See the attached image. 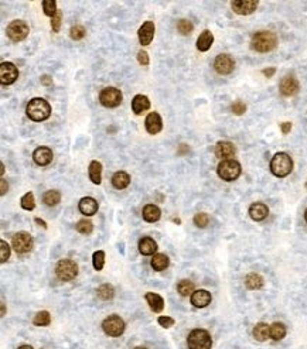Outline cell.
<instances>
[{
	"label": "cell",
	"mask_w": 307,
	"mask_h": 349,
	"mask_svg": "<svg viewBox=\"0 0 307 349\" xmlns=\"http://www.w3.org/2000/svg\"><path fill=\"white\" fill-rule=\"evenodd\" d=\"M213 43H214V35H213V33H211L210 30H204L203 33L200 34V37L197 38V48H198L200 51L205 53V51H208V50L211 48Z\"/></svg>",
	"instance_id": "4316f807"
},
{
	"label": "cell",
	"mask_w": 307,
	"mask_h": 349,
	"mask_svg": "<svg viewBox=\"0 0 307 349\" xmlns=\"http://www.w3.org/2000/svg\"><path fill=\"white\" fill-rule=\"evenodd\" d=\"M145 127L149 135H157L163 129V120L157 112H150L145 119Z\"/></svg>",
	"instance_id": "9a60e30c"
},
{
	"label": "cell",
	"mask_w": 307,
	"mask_h": 349,
	"mask_svg": "<svg viewBox=\"0 0 307 349\" xmlns=\"http://www.w3.org/2000/svg\"><path fill=\"white\" fill-rule=\"evenodd\" d=\"M9 258H10V246L7 245L6 240H1L0 242V262L6 263Z\"/></svg>",
	"instance_id": "7bdbcfd3"
},
{
	"label": "cell",
	"mask_w": 307,
	"mask_h": 349,
	"mask_svg": "<svg viewBox=\"0 0 307 349\" xmlns=\"http://www.w3.org/2000/svg\"><path fill=\"white\" fill-rule=\"evenodd\" d=\"M96 294H98V297H99L101 300H103V301H109V300L114 298L115 290L111 284H102V286L98 287Z\"/></svg>",
	"instance_id": "e575fe53"
},
{
	"label": "cell",
	"mask_w": 307,
	"mask_h": 349,
	"mask_svg": "<svg viewBox=\"0 0 307 349\" xmlns=\"http://www.w3.org/2000/svg\"><path fill=\"white\" fill-rule=\"evenodd\" d=\"M92 263H93V269L96 271H101L105 266V252L103 250H96L92 255Z\"/></svg>",
	"instance_id": "74e56055"
},
{
	"label": "cell",
	"mask_w": 307,
	"mask_h": 349,
	"mask_svg": "<svg viewBox=\"0 0 307 349\" xmlns=\"http://www.w3.org/2000/svg\"><path fill=\"white\" fill-rule=\"evenodd\" d=\"M231 111H232V113L234 115H238V116H241V115H244V113L246 112V105L242 101H237L232 103V106H231Z\"/></svg>",
	"instance_id": "bcb514c9"
},
{
	"label": "cell",
	"mask_w": 307,
	"mask_h": 349,
	"mask_svg": "<svg viewBox=\"0 0 307 349\" xmlns=\"http://www.w3.org/2000/svg\"><path fill=\"white\" fill-rule=\"evenodd\" d=\"M305 221H306V224H307V209L305 211Z\"/></svg>",
	"instance_id": "91938a15"
},
{
	"label": "cell",
	"mask_w": 307,
	"mask_h": 349,
	"mask_svg": "<svg viewBox=\"0 0 307 349\" xmlns=\"http://www.w3.org/2000/svg\"><path fill=\"white\" fill-rule=\"evenodd\" d=\"M245 286L249 290H259L263 287V277L256 273H250L245 277Z\"/></svg>",
	"instance_id": "f546056e"
},
{
	"label": "cell",
	"mask_w": 307,
	"mask_h": 349,
	"mask_svg": "<svg viewBox=\"0 0 307 349\" xmlns=\"http://www.w3.org/2000/svg\"><path fill=\"white\" fill-rule=\"evenodd\" d=\"M6 314V307H4V304L1 303V317Z\"/></svg>",
	"instance_id": "6f0895ef"
},
{
	"label": "cell",
	"mask_w": 307,
	"mask_h": 349,
	"mask_svg": "<svg viewBox=\"0 0 307 349\" xmlns=\"http://www.w3.org/2000/svg\"><path fill=\"white\" fill-rule=\"evenodd\" d=\"M33 158H34L35 164L44 167V166H48L53 161L54 154H53L51 148H48V147H38L33 153Z\"/></svg>",
	"instance_id": "d6986e66"
},
{
	"label": "cell",
	"mask_w": 307,
	"mask_h": 349,
	"mask_svg": "<svg viewBox=\"0 0 307 349\" xmlns=\"http://www.w3.org/2000/svg\"><path fill=\"white\" fill-rule=\"evenodd\" d=\"M237 153V148L234 146V143L227 142V140H221L218 142L215 146V156L221 160H231Z\"/></svg>",
	"instance_id": "e0dca14e"
},
{
	"label": "cell",
	"mask_w": 307,
	"mask_h": 349,
	"mask_svg": "<svg viewBox=\"0 0 307 349\" xmlns=\"http://www.w3.org/2000/svg\"><path fill=\"white\" fill-rule=\"evenodd\" d=\"M177 30H179V33L182 34V35H190L194 30L193 23L190 22V20L182 19L180 22L177 23Z\"/></svg>",
	"instance_id": "60d3db41"
},
{
	"label": "cell",
	"mask_w": 307,
	"mask_h": 349,
	"mask_svg": "<svg viewBox=\"0 0 307 349\" xmlns=\"http://www.w3.org/2000/svg\"><path fill=\"white\" fill-rule=\"evenodd\" d=\"M149 108H150V101H149L148 96H145V95H136V96L132 99V111L136 113V115H142L143 112H146Z\"/></svg>",
	"instance_id": "484cf974"
},
{
	"label": "cell",
	"mask_w": 307,
	"mask_h": 349,
	"mask_svg": "<svg viewBox=\"0 0 307 349\" xmlns=\"http://www.w3.org/2000/svg\"><path fill=\"white\" fill-rule=\"evenodd\" d=\"M0 185H1V188H0V194H1V195H4V194L7 192V190H9V185H7V182H6V180H4V178H1V180H0Z\"/></svg>",
	"instance_id": "f5cc1de1"
},
{
	"label": "cell",
	"mask_w": 307,
	"mask_h": 349,
	"mask_svg": "<svg viewBox=\"0 0 307 349\" xmlns=\"http://www.w3.org/2000/svg\"><path fill=\"white\" fill-rule=\"evenodd\" d=\"M216 173H218L221 180L227 181V182H232V181H235L241 175V164L237 160H234V158L222 160L218 164Z\"/></svg>",
	"instance_id": "277c9868"
},
{
	"label": "cell",
	"mask_w": 307,
	"mask_h": 349,
	"mask_svg": "<svg viewBox=\"0 0 307 349\" xmlns=\"http://www.w3.org/2000/svg\"><path fill=\"white\" fill-rule=\"evenodd\" d=\"M130 184V175L126 171H116L112 175V185L116 190H125Z\"/></svg>",
	"instance_id": "f1b7e54d"
},
{
	"label": "cell",
	"mask_w": 307,
	"mask_h": 349,
	"mask_svg": "<svg viewBox=\"0 0 307 349\" xmlns=\"http://www.w3.org/2000/svg\"><path fill=\"white\" fill-rule=\"evenodd\" d=\"M3 174H4V164L1 163V175H3Z\"/></svg>",
	"instance_id": "680465c9"
},
{
	"label": "cell",
	"mask_w": 307,
	"mask_h": 349,
	"mask_svg": "<svg viewBox=\"0 0 307 349\" xmlns=\"http://www.w3.org/2000/svg\"><path fill=\"white\" fill-rule=\"evenodd\" d=\"M157 322L160 324V327L163 328H171L173 325H174V320H173L171 317H167V316L159 317V318H157Z\"/></svg>",
	"instance_id": "7dc6e473"
},
{
	"label": "cell",
	"mask_w": 307,
	"mask_h": 349,
	"mask_svg": "<svg viewBox=\"0 0 307 349\" xmlns=\"http://www.w3.org/2000/svg\"><path fill=\"white\" fill-rule=\"evenodd\" d=\"M17 349H34L31 345H20Z\"/></svg>",
	"instance_id": "9f6ffc18"
},
{
	"label": "cell",
	"mask_w": 307,
	"mask_h": 349,
	"mask_svg": "<svg viewBox=\"0 0 307 349\" xmlns=\"http://www.w3.org/2000/svg\"><path fill=\"white\" fill-rule=\"evenodd\" d=\"M139 252L143 256H150V255H156L157 252V243L154 239L152 237H142L139 240Z\"/></svg>",
	"instance_id": "603a6c76"
},
{
	"label": "cell",
	"mask_w": 307,
	"mask_h": 349,
	"mask_svg": "<svg viewBox=\"0 0 307 349\" xmlns=\"http://www.w3.org/2000/svg\"><path fill=\"white\" fill-rule=\"evenodd\" d=\"M135 349H148V348H145V347H136Z\"/></svg>",
	"instance_id": "94428289"
},
{
	"label": "cell",
	"mask_w": 307,
	"mask_h": 349,
	"mask_svg": "<svg viewBox=\"0 0 307 349\" xmlns=\"http://www.w3.org/2000/svg\"><path fill=\"white\" fill-rule=\"evenodd\" d=\"M259 1L258 0H234L231 1V7L237 14L241 16H248L258 9Z\"/></svg>",
	"instance_id": "4fadbf2b"
},
{
	"label": "cell",
	"mask_w": 307,
	"mask_h": 349,
	"mask_svg": "<svg viewBox=\"0 0 307 349\" xmlns=\"http://www.w3.org/2000/svg\"><path fill=\"white\" fill-rule=\"evenodd\" d=\"M208 222H210V216L205 212H200V214H197L194 216V224L198 228H205V226L208 225Z\"/></svg>",
	"instance_id": "f6af8a7d"
},
{
	"label": "cell",
	"mask_w": 307,
	"mask_h": 349,
	"mask_svg": "<svg viewBox=\"0 0 307 349\" xmlns=\"http://www.w3.org/2000/svg\"><path fill=\"white\" fill-rule=\"evenodd\" d=\"M41 4H43V10H44V14L53 19V17L56 16V13H57V10H58L56 0H43V1H41Z\"/></svg>",
	"instance_id": "f35d334b"
},
{
	"label": "cell",
	"mask_w": 307,
	"mask_h": 349,
	"mask_svg": "<svg viewBox=\"0 0 307 349\" xmlns=\"http://www.w3.org/2000/svg\"><path fill=\"white\" fill-rule=\"evenodd\" d=\"M78 274V266L74 260L61 259L56 266V276L61 282H71Z\"/></svg>",
	"instance_id": "8992f818"
},
{
	"label": "cell",
	"mask_w": 307,
	"mask_h": 349,
	"mask_svg": "<svg viewBox=\"0 0 307 349\" xmlns=\"http://www.w3.org/2000/svg\"><path fill=\"white\" fill-rule=\"evenodd\" d=\"M75 229L82 233V235H91L92 231H93V225H92L91 221H87V219H81L77 222L75 225Z\"/></svg>",
	"instance_id": "ab89813d"
},
{
	"label": "cell",
	"mask_w": 307,
	"mask_h": 349,
	"mask_svg": "<svg viewBox=\"0 0 307 349\" xmlns=\"http://www.w3.org/2000/svg\"><path fill=\"white\" fill-rule=\"evenodd\" d=\"M137 61H139V64L140 65H143V67H148L149 65V56L146 51H143V50H140L139 53H137Z\"/></svg>",
	"instance_id": "c3c4849f"
},
{
	"label": "cell",
	"mask_w": 307,
	"mask_h": 349,
	"mask_svg": "<svg viewBox=\"0 0 307 349\" xmlns=\"http://www.w3.org/2000/svg\"><path fill=\"white\" fill-rule=\"evenodd\" d=\"M61 23H62V11L57 10L56 16L51 19V29H53V33H58L60 29H61Z\"/></svg>",
	"instance_id": "ee69618b"
},
{
	"label": "cell",
	"mask_w": 307,
	"mask_h": 349,
	"mask_svg": "<svg viewBox=\"0 0 307 349\" xmlns=\"http://www.w3.org/2000/svg\"><path fill=\"white\" fill-rule=\"evenodd\" d=\"M154 33H156V26H154V23L150 22V20L145 22L140 26V29H139V31H137L139 43L142 45H149L152 43L153 37H154Z\"/></svg>",
	"instance_id": "5bb4252c"
},
{
	"label": "cell",
	"mask_w": 307,
	"mask_h": 349,
	"mask_svg": "<svg viewBox=\"0 0 307 349\" xmlns=\"http://www.w3.org/2000/svg\"><path fill=\"white\" fill-rule=\"evenodd\" d=\"M169 263H170V260L164 253H156V255H153V258L150 260L152 269L156 271L166 270L169 267Z\"/></svg>",
	"instance_id": "83f0119b"
},
{
	"label": "cell",
	"mask_w": 307,
	"mask_h": 349,
	"mask_svg": "<svg viewBox=\"0 0 307 349\" xmlns=\"http://www.w3.org/2000/svg\"><path fill=\"white\" fill-rule=\"evenodd\" d=\"M177 291H179V294H180L182 297L191 295V294L194 293V283L191 282V280H187V279L180 280L179 284H177Z\"/></svg>",
	"instance_id": "d6a6232c"
},
{
	"label": "cell",
	"mask_w": 307,
	"mask_h": 349,
	"mask_svg": "<svg viewBox=\"0 0 307 349\" xmlns=\"http://www.w3.org/2000/svg\"><path fill=\"white\" fill-rule=\"evenodd\" d=\"M35 222H37L40 226H43V228H47L46 222H44L43 219H40V218H35Z\"/></svg>",
	"instance_id": "11a10c76"
},
{
	"label": "cell",
	"mask_w": 307,
	"mask_h": 349,
	"mask_svg": "<svg viewBox=\"0 0 307 349\" xmlns=\"http://www.w3.org/2000/svg\"><path fill=\"white\" fill-rule=\"evenodd\" d=\"M20 206L26 211H33L35 208V198L33 192H27L20 198Z\"/></svg>",
	"instance_id": "d590c367"
},
{
	"label": "cell",
	"mask_w": 307,
	"mask_h": 349,
	"mask_svg": "<svg viewBox=\"0 0 307 349\" xmlns=\"http://www.w3.org/2000/svg\"><path fill=\"white\" fill-rule=\"evenodd\" d=\"M211 303V293L207 290H195L191 294V304L197 308H204Z\"/></svg>",
	"instance_id": "ffe728a7"
},
{
	"label": "cell",
	"mask_w": 307,
	"mask_h": 349,
	"mask_svg": "<svg viewBox=\"0 0 307 349\" xmlns=\"http://www.w3.org/2000/svg\"><path fill=\"white\" fill-rule=\"evenodd\" d=\"M293 170V160L287 153H276L271 160V171L275 177L284 178Z\"/></svg>",
	"instance_id": "7a4b0ae2"
},
{
	"label": "cell",
	"mask_w": 307,
	"mask_h": 349,
	"mask_svg": "<svg viewBox=\"0 0 307 349\" xmlns=\"http://www.w3.org/2000/svg\"><path fill=\"white\" fill-rule=\"evenodd\" d=\"M12 246L17 253H29V252L33 250L34 240H33V237H31V235L29 232L20 231V232H17L13 236Z\"/></svg>",
	"instance_id": "ba28073f"
},
{
	"label": "cell",
	"mask_w": 307,
	"mask_h": 349,
	"mask_svg": "<svg viewBox=\"0 0 307 349\" xmlns=\"http://www.w3.org/2000/svg\"><path fill=\"white\" fill-rule=\"evenodd\" d=\"M43 201H44L47 206H56L61 201V194L57 190H50V191L44 192Z\"/></svg>",
	"instance_id": "836d02e7"
},
{
	"label": "cell",
	"mask_w": 307,
	"mask_h": 349,
	"mask_svg": "<svg viewBox=\"0 0 307 349\" xmlns=\"http://www.w3.org/2000/svg\"><path fill=\"white\" fill-rule=\"evenodd\" d=\"M275 72H276V68H266V69H263V71H262V74H263L266 78H271Z\"/></svg>",
	"instance_id": "db71d44e"
},
{
	"label": "cell",
	"mask_w": 307,
	"mask_h": 349,
	"mask_svg": "<svg viewBox=\"0 0 307 349\" xmlns=\"http://www.w3.org/2000/svg\"><path fill=\"white\" fill-rule=\"evenodd\" d=\"M19 78V69L13 62H1L0 65V82L3 85H12Z\"/></svg>",
	"instance_id": "8fae6325"
},
{
	"label": "cell",
	"mask_w": 307,
	"mask_h": 349,
	"mask_svg": "<svg viewBox=\"0 0 307 349\" xmlns=\"http://www.w3.org/2000/svg\"><path fill=\"white\" fill-rule=\"evenodd\" d=\"M235 68V61L229 54H219L214 61V69L219 75H229Z\"/></svg>",
	"instance_id": "7c38bea8"
},
{
	"label": "cell",
	"mask_w": 307,
	"mask_h": 349,
	"mask_svg": "<svg viewBox=\"0 0 307 349\" xmlns=\"http://www.w3.org/2000/svg\"><path fill=\"white\" fill-rule=\"evenodd\" d=\"M269 337L273 341H280L286 337V327L282 322H273L269 328Z\"/></svg>",
	"instance_id": "4dcf8cb0"
},
{
	"label": "cell",
	"mask_w": 307,
	"mask_h": 349,
	"mask_svg": "<svg viewBox=\"0 0 307 349\" xmlns=\"http://www.w3.org/2000/svg\"><path fill=\"white\" fill-rule=\"evenodd\" d=\"M88 177H90V180H91L93 184H96V185H99V184L102 182V164H101L99 161L93 160V161L90 163Z\"/></svg>",
	"instance_id": "d4e9b609"
},
{
	"label": "cell",
	"mask_w": 307,
	"mask_h": 349,
	"mask_svg": "<svg viewBox=\"0 0 307 349\" xmlns=\"http://www.w3.org/2000/svg\"><path fill=\"white\" fill-rule=\"evenodd\" d=\"M122 92L116 89L114 87H108L105 89L101 90L99 93V102L102 103L105 108H116L121 105L122 102Z\"/></svg>",
	"instance_id": "30bf717a"
},
{
	"label": "cell",
	"mask_w": 307,
	"mask_h": 349,
	"mask_svg": "<svg viewBox=\"0 0 307 349\" xmlns=\"http://www.w3.org/2000/svg\"><path fill=\"white\" fill-rule=\"evenodd\" d=\"M277 45V37L272 31H259L253 34L250 40V47L258 53H269L276 48Z\"/></svg>",
	"instance_id": "3957f363"
},
{
	"label": "cell",
	"mask_w": 307,
	"mask_h": 349,
	"mask_svg": "<svg viewBox=\"0 0 307 349\" xmlns=\"http://www.w3.org/2000/svg\"><path fill=\"white\" fill-rule=\"evenodd\" d=\"M268 215H269V208L263 203H253L249 206V216L256 222L263 221Z\"/></svg>",
	"instance_id": "44dd1931"
},
{
	"label": "cell",
	"mask_w": 307,
	"mask_h": 349,
	"mask_svg": "<svg viewBox=\"0 0 307 349\" xmlns=\"http://www.w3.org/2000/svg\"><path fill=\"white\" fill-rule=\"evenodd\" d=\"M145 300H146V303H148L150 310H152L153 313H161V311L164 310V300H163V297L159 295V294L146 293Z\"/></svg>",
	"instance_id": "cb8c5ba5"
},
{
	"label": "cell",
	"mask_w": 307,
	"mask_h": 349,
	"mask_svg": "<svg viewBox=\"0 0 307 349\" xmlns=\"http://www.w3.org/2000/svg\"><path fill=\"white\" fill-rule=\"evenodd\" d=\"M269 328H271V325H268L265 322L256 324L255 328H253V337H255V339L261 341V342L266 341V339L269 338Z\"/></svg>",
	"instance_id": "1f68e13d"
},
{
	"label": "cell",
	"mask_w": 307,
	"mask_h": 349,
	"mask_svg": "<svg viewBox=\"0 0 307 349\" xmlns=\"http://www.w3.org/2000/svg\"><path fill=\"white\" fill-rule=\"evenodd\" d=\"M188 349H211L213 339L208 331L205 329H193L187 338Z\"/></svg>",
	"instance_id": "5b68a950"
},
{
	"label": "cell",
	"mask_w": 307,
	"mask_h": 349,
	"mask_svg": "<svg viewBox=\"0 0 307 349\" xmlns=\"http://www.w3.org/2000/svg\"><path fill=\"white\" fill-rule=\"evenodd\" d=\"M85 29H84V26H81V24H75V26H72L71 27V30H69V37L72 38V40H75V41H80V40H82L84 37H85Z\"/></svg>",
	"instance_id": "b9f144b4"
},
{
	"label": "cell",
	"mask_w": 307,
	"mask_h": 349,
	"mask_svg": "<svg viewBox=\"0 0 307 349\" xmlns=\"http://www.w3.org/2000/svg\"><path fill=\"white\" fill-rule=\"evenodd\" d=\"M7 37L13 43H20L29 35V26L23 20H13L6 29Z\"/></svg>",
	"instance_id": "9c48e42d"
},
{
	"label": "cell",
	"mask_w": 307,
	"mask_h": 349,
	"mask_svg": "<svg viewBox=\"0 0 307 349\" xmlns=\"http://www.w3.org/2000/svg\"><path fill=\"white\" fill-rule=\"evenodd\" d=\"M103 332L109 337H121L126 329L125 321L116 314L106 317L102 322Z\"/></svg>",
	"instance_id": "52a82bcc"
},
{
	"label": "cell",
	"mask_w": 307,
	"mask_h": 349,
	"mask_svg": "<svg viewBox=\"0 0 307 349\" xmlns=\"http://www.w3.org/2000/svg\"><path fill=\"white\" fill-rule=\"evenodd\" d=\"M142 216H143V219H145L146 222L153 224V222H157L160 218H161V211H160V208L157 205L148 204V205L143 208V211H142Z\"/></svg>",
	"instance_id": "7402d4cb"
},
{
	"label": "cell",
	"mask_w": 307,
	"mask_h": 349,
	"mask_svg": "<svg viewBox=\"0 0 307 349\" xmlns=\"http://www.w3.org/2000/svg\"><path fill=\"white\" fill-rule=\"evenodd\" d=\"M41 84H43L44 87H51V85H53V78H51L50 75H43V77H41Z\"/></svg>",
	"instance_id": "816d5d0a"
},
{
	"label": "cell",
	"mask_w": 307,
	"mask_h": 349,
	"mask_svg": "<svg viewBox=\"0 0 307 349\" xmlns=\"http://www.w3.org/2000/svg\"><path fill=\"white\" fill-rule=\"evenodd\" d=\"M280 130H282L283 135L290 133V130H292V123H290V122H284V123H282L280 124Z\"/></svg>",
	"instance_id": "681fc988"
},
{
	"label": "cell",
	"mask_w": 307,
	"mask_h": 349,
	"mask_svg": "<svg viewBox=\"0 0 307 349\" xmlns=\"http://www.w3.org/2000/svg\"><path fill=\"white\" fill-rule=\"evenodd\" d=\"M188 151H190V147L187 146V145H184V143H183V145H180V146H179V150H177V154H179V156H184V154H187Z\"/></svg>",
	"instance_id": "f907efd6"
},
{
	"label": "cell",
	"mask_w": 307,
	"mask_h": 349,
	"mask_svg": "<svg viewBox=\"0 0 307 349\" xmlns=\"http://www.w3.org/2000/svg\"><path fill=\"white\" fill-rule=\"evenodd\" d=\"M26 115L33 122H44L51 115V106L43 98H33L26 106Z\"/></svg>",
	"instance_id": "6da1fadb"
},
{
	"label": "cell",
	"mask_w": 307,
	"mask_h": 349,
	"mask_svg": "<svg viewBox=\"0 0 307 349\" xmlns=\"http://www.w3.org/2000/svg\"><path fill=\"white\" fill-rule=\"evenodd\" d=\"M78 209H80V212L82 215L92 216V215H95L98 212L99 204L92 197H84V198H81L80 203H78Z\"/></svg>",
	"instance_id": "ac0fdd59"
},
{
	"label": "cell",
	"mask_w": 307,
	"mask_h": 349,
	"mask_svg": "<svg viewBox=\"0 0 307 349\" xmlns=\"http://www.w3.org/2000/svg\"><path fill=\"white\" fill-rule=\"evenodd\" d=\"M299 81L293 77V75H286L282 81H280V93L283 96H295L296 93L299 92Z\"/></svg>",
	"instance_id": "2e32d148"
},
{
	"label": "cell",
	"mask_w": 307,
	"mask_h": 349,
	"mask_svg": "<svg viewBox=\"0 0 307 349\" xmlns=\"http://www.w3.org/2000/svg\"><path fill=\"white\" fill-rule=\"evenodd\" d=\"M33 322H34V325H37V327H47V325H50V322H51V316H50L48 311H40V313L35 314Z\"/></svg>",
	"instance_id": "8d00e7d4"
}]
</instances>
